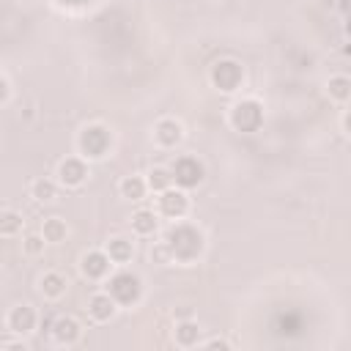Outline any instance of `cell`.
<instances>
[{
  "label": "cell",
  "instance_id": "obj_1",
  "mask_svg": "<svg viewBox=\"0 0 351 351\" xmlns=\"http://www.w3.org/2000/svg\"><path fill=\"white\" fill-rule=\"evenodd\" d=\"M162 239L173 252V266H197L206 258V250H208L206 230L192 219L170 222L162 230Z\"/></svg>",
  "mask_w": 351,
  "mask_h": 351
},
{
  "label": "cell",
  "instance_id": "obj_2",
  "mask_svg": "<svg viewBox=\"0 0 351 351\" xmlns=\"http://www.w3.org/2000/svg\"><path fill=\"white\" fill-rule=\"evenodd\" d=\"M74 151L80 156H85L90 165L110 159L112 151H115V132H112V126L104 123V121L82 123L77 129V134H74Z\"/></svg>",
  "mask_w": 351,
  "mask_h": 351
},
{
  "label": "cell",
  "instance_id": "obj_3",
  "mask_svg": "<svg viewBox=\"0 0 351 351\" xmlns=\"http://www.w3.org/2000/svg\"><path fill=\"white\" fill-rule=\"evenodd\" d=\"M101 288L110 291V296L121 304V310H137L145 299V280L129 266H118Z\"/></svg>",
  "mask_w": 351,
  "mask_h": 351
},
{
  "label": "cell",
  "instance_id": "obj_4",
  "mask_svg": "<svg viewBox=\"0 0 351 351\" xmlns=\"http://www.w3.org/2000/svg\"><path fill=\"white\" fill-rule=\"evenodd\" d=\"M225 121L239 134H255V132H261V126L266 121V107L258 96H239L230 101Z\"/></svg>",
  "mask_w": 351,
  "mask_h": 351
},
{
  "label": "cell",
  "instance_id": "obj_5",
  "mask_svg": "<svg viewBox=\"0 0 351 351\" xmlns=\"http://www.w3.org/2000/svg\"><path fill=\"white\" fill-rule=\"evenodd\" d=\"M208 82L217 93L222 96H233L247 85V69L241 60L236 58H217L208 66Z\"/></svg>",
  "mask_w": 351,
  "mask_h": 351
},
{
  "label": "cell",
  "instance_id": "obj_6",
  "mask_svg": "<svg viewBox=\"0 0 351 351\" xmlns=\"http://www.w3.org/2000/svg\"><path fill=\"white\" fill-rule=\"evenodd\" d=\"M118 266L110 261L107 250L104 247H90V250H82L80 258H77V271L85 282L90 285H104L107 277L115 271Z\"/></svg>",
  "mask_w": 351,
  "mask_h": 351
},
{
  "label": "cell",
  "instance_id": "obj_7",
  "mask_svg": "<svg viewBox=\"0 0 351 351\" xmlns=\"http://www.w3.org/2000/svg\"><path fill=\"white\" fill-rule=\"evenodd\" d=\"M184 140H186V126H184L181 118L162 115V118H156L151 123V143H154L156 151L173 154V151H178L184 145Z\"/></svg>",
  "mask_w": 351,
  "mask_h": 351
},
{
  "label": "cell",
  "instance_id": "obj_8",
  "mask_svg": "<svg viewBox=\"0 0 351 351\" xmlns=\"http://www.w3.org/2000/svg\"><path fill=\"white\" fill-rule=\"evenodd\" d=\"M156 214L165 219V222H178V219H189L192 214V192L181 189V186H170L159 195H154V203Z\"/></svg>",
  "mask_w": 351,
  "mask_h": 351
},
{
  "label": "cell",
  "instance_id": "obj_9",
  "mask_svg": "<svg viewBox=\"0 0 351 351\" xmlns=\"http://www.w3.org/2000/svg\"><path fill=\"white\" fill-rule=\"evenodd\" d=\"M170 173H173L176 186H181L186 192L197 189L206 181V165H203V159L197 154H173Z\"/></svg>",
  "mask_w": 351,
  "mask_h": 351
},
{
  "label": "cell",
  "instance_id": "obj_10",
  "mask_svg": "<svg viewBox=\"0 0 351 351\" xmlns=\"http://www.w3.org/2000/svg\"><path fill=\"white\" fill-rule=\"evenodd\" d=\"M52 176L58 178L60 189L77 192V189H82V186L90 181V162L74 151V154L63 156V159L55 165V173H52Z\"/></svg>",
  "mask_w": 351,
  "mask_h": 351
},
{
  "label": "cell",
  "instance_id": "obj_11",
  "mask_svg": "<svg viewBox=\"0 0 351 351\" xmlns=\"http://www.w3.org/2000/svg\"><path fill=\"white\" fill-rule=\"evenodd\" d=\"M38 321H41V315H38V310H36L30 302H16V304H11V307L5 310V315H3V326H5V332H11V335H22V337L36 335Z\"/></svg>",
  "mask_w": 351,
  "mask_h": 351
},
{
  "label": "cell",
  "instance_id": "obj_12",
  "mask_svg": "<svg viewBox=\"0 0 351 351\" xmlns=\"http://www.w3.org/2000/svg\"><path fill=\"white\" fill-rule=\"evenodd\" d=\"M85 313H88V321H90V324L104 326V324H112V321L118 318L121 304L110 296V291L99 288V291H93V293L88 296V302H85Z\"/></svg>",
  "mask_w": 351,
  "mask_h": 351
},
{
  "label": "cell",
  "instance_id": "obj_13",
  "mask_svg": "<svg viewBox=\"0 0 351 351\" xmlns=\"http://www.w3.org/2000/svg\"><path fill=\"white\" fill-rule=\"evenodd\" d=\"M82 335H85L82 324L74 315H69V313L66 315H58L52 321V326H49V340L58 348H74V346H80L82 343Z\"/></svg>",
  "mask_w": 351,
  "mask_h": 351
},
{
  "label": "cell",
  "instance_id": "obj_14",
  "mask_svg": "<svg viewBox=\"0 0 351 351\" xmlns=\"http://www.w3.org/2000/svg\"><path fill=\"white\" fill-rule=\"evenodd\" d=\"M162 217L156 214L154 206H140L129 214V230L134 239H156L162 233Z\"/></svg>",
  "mask_w": 351,
  "mask_h": 351
},
{
  "label": "cell",
  "instance_id": "obj_15",
  "mask_svg": "<svg viewBox=\"0 0 351 351\" xmlns=\"http://www.w3.org/2000/svg\"><path fill=\"white\" fill-rule=\"evenodd\" d=\"M200 343H203V326L197 324L195 315L173 321V346L176 348L192 351V348H200Z\"/></svg>",
  "mask_w": 351,
  "mask_h": 351
},
{
  "label": "cell",
  "instance_id": "obj_16",
  "mask_svg": "<svg viewBox=\"0 0 351 351\" xmlns=\"http://www.w3.org/2000/svg\"><path fill=\"white\" fill-rule=\"evenodd\" d=\"M134 241L137 239L132 233H112L101 247L107 250V255H110V261L115 266H129V263H134V255H137V244Z\"/></svg>",
  "mask_w": 351,
  "mask_h": 351
},
{
  "label": "cell",
  "instance_id": "obj_17",
  "mask_svg": "<svg viewBox=\"0 0 351 351\" xmlns=\"http://www.w3.org/2000/svg\"><path fill=\"white\" fill-rule=\"evenodd\" d=\"M36 288L44 296V302H60L69 293V277L58 269H47L44 274H38Z\"/></svg>",
  "mask_w": 351,
  "mask_h": 351
},
{
  "label": "cell",
  "instance_id": "obj_18",
  "mask_svg": "<svg viewBox=\"0 0 351 351\" xmlns=\"http://www.w3.org/2000/svg\"><path fill=\"white\" fill-rule=\"evenodd\" d=\"M60 195V184L55 176H36L30 184H27V197L36 203V206H49L55 203Z\"/></svg>",
  "mask_w": 351,
  "mask_h": 351
},
{
  "label": "cell",
  "instance_id": "obj_19",
  "mask_svg": "<svg viewBox=\"0 0 351 351\" xmlns=\"http://www.w3.org/2000/svg\"><path fill=\"white\" fill-rule=\"evenodd\" d=\"M118 195H121L123 200H129V203H143V200H148L151 189H148L145 173H129V176H123V178L118 181Z\"/></svg>",
  "mask_w": 351,
  "mask_h": 351
},
{
  "label": "cell",
  "instance_id": "obj_20",
  "mask_svg": "<svg viewBox=\"0 0 351 351\" xmlns=\"http://www.w3.org/2000/svg\"><path fill=\"white\" fill-rule=\"evenodd\" d=\"M324 93L332 104H351V77L348 74H329L324 82Z\"/></svg>",
  "mask_w": 351,
  "mask_h": 351
},
{
  "label": "cell",
  "instance_id": "obj_21",
  "mask_svg": "<svg viewBox=\"0 0 351 351\" xmlns=\"http://www.w3.org/2000/svg\"><path fill=\"white\" fill-rule=\"evenodd\" d=\"M41 236L47 239V244L49 247H58V244H63V241H69V236H71V228H69V222L63 219V217H44L41 219Z\"/></svg>",
  "mask_w": 351,
  "mask_h": 351
},
{
  "label": "cell",
  "instance_id": "obj_22",
  "mask_svg": "<svg viewBox=\"0 0 351 351\" xmlns=\"http://www.w3.org/2000/svg\"><path fill=\"white\" fill-rule=\"evenodd\" d=\"M25 236V217L16 208H3L0 211V239H22Z\"/></svg>",
  "mask_w": 351,
  "mask_h": 351
},
{
  "label": "cell",
  "instance_id": "obj_23",
  "mask_svg": "<svg viewBox=\"0 0 351 351\" xmlns=\"http://www.w3.org/2000/svg\"><path fill=\"white\" fill-rule=\"evenodd\" d=\"M145 178H148V189H151V195H159V192L176 186L173 173H170V165H151V167L145 170Z\"/></svg>",
  "mask_w": 351,
  "mask_h": 351
},
{
  "label": "cell",
  "instance_id": "obj_24",
  "mask_svg": "<svg viewBox=\"0 0 351 351\" xmlns=\"http://www.w3.org/2000/svg\"><path fill=\"white\" fill-rule=\"evenodd\" d=\"M47 247H49V244H47V239L41 236V230L22 236V255H25V258H41Z\"/></svg>",
  "mask_w": 351,
  "mask_h": 351
},
{
  "label": "cell",
  "instance_id": "obj_25",
  "mask_svg": "<svg viewBox=\"0 0 351 351\" xmlns=\"http://www.w3.org/2000/svg\"><path fill=\"white\" fill-rule=\"evenodd\" d=\"M148 261H151L154 266H173V252H170V247H167L165 239L151 241V247H148Z\"/></svg>",
  "mask_w": 351,
  "mask_h": 351
},
{
  "label": "cell",
  "instance_id": "obj_26",
  "mask_svg": "<svg viewBox=\"0 0 351 351\" xmlns=\"http://www.w3.org/2000/svg\"><path fill=\"white\" fill-rule=\"evenodd\" d=\"M0 351H30V343H27V337H22V335L5 332L3 340H0Z\"/></svg>",
  "mask_w": 351,
  "mask_h": 351
},
{
  "label": "cell",
  "instance_id": "obj_27",
  "mask_svg": "<svg viewBox=\"0 0 351 351\" xmlns=\"http://www.w3.org/2000/svg\"><path fill=\"white\" fill-rule=\"evenodd\" d=\"M11 101H14V80L8 71H3L0 74V107L5 110Z\"/></svg>",
  "mask_w": 351,
  "mask_h": 351
},
{
  "label": "cell",
  "instance_id": "obj_28",
  "mask_svg": "<svg viewBox=\"0 0 351 351\" xmlns=\"http://www.w3.org/2000/svg\"><path fill=\"white\" fill-rule=\"evenodd\" d=\"M200 348H203V351H214V348L228 351V348H230V340H228V337H219V335H217V337H206V340L200 343Z\"/></svg>",
  "mask_w": 351,
  "mask_h": 351
},
{
  "label": "cell",
  "instance_id": "obj_29",
  "mask_svg": "<svg viewBox=\"0 0 351 351\" xmlns=\"http://www.w3.org/2000/svg\"><path fill=\"white\" fill-rule=\"evenodd\" d=\"M340 132H343V137L346 140H351V104H346V110L340 112Z\"/></svg>",
  "mask_w": 351,
  "mask_h": 351
},
{
  "label": "cell",
  "instance_id": "obj_30",
  "mask_svg": "<svg viewBox=\"0 0 351 351\" xmlns=\"http://www.w3.org/2000/svg\"><path fill=\"white\" fill-rule=\"evenodd\" d=\"M192 315V307H186V304H181L178 310H173V321H178V318H189Z\"/></svg>",
  "mask_w": 351,
  "mask_h": 351
},
{
  "label": "cell",
  "instance_id": "obj_31",
  "mask_svg": "<svg viewBox=\"0 0 351 351\" xmlns=\"http://www.w3.org/2000/svg\"><path fill=\"white\" fill-rule=\"evenodd\" d=\"M208 3H225V0H208Z\"/></svg>",
  "mask_w": 351,
  "mask_h": 351
}]
</instances>
